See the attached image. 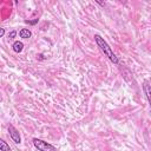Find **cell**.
Returning a JSON list of instances; mask_svg holds the SVG:
<instances>
[{"mask_svg":"<svg viewBox=\"0 0 151 151\" xmlns=\"http://www.w3.org/2000/svg\"><path fill=\"white\" fill-rule=\"evenodd\" d=\"M13 51L15 52V53H20L24 50V44L21 43V42H15L14 44H13Z\"/></svg>","mask_w":151,"mask_h":151,"instance_id":"cell-5","label":"cell"},{"mask_svg":"<svg viewBox=\"0 0 151 151\" xmlns=\"http://www.w3.org/2000/svg\"><path fill=\"white\" fill-rule=\"evenodd\" d=\"M0 151H11V148L4 139L0 140Z\"/></svg>","mask_w":151,"mask_h":151,"instance_id":"cell-7","label":"cell"},{"mask_svg":"<svg viewBox=\"0 0 151 151\" xmlns=\"http://www.w3.org/2000/svg\"><path fill=\"white\" fill-rule=\"evenodd\" d=\"M19 36H20V38L28 39L30 37L32 36V33H31V31H30V30H27V28H23V30H20V32H19Z\"/></svg>","mask_w":151,"mask_h":151,"instance_id":"cell-6","label":"cell"},{"mask_svg":"<svg viewBox=\"0 0 151 151\" xmlns=\"http://www.w3.org/2000/svg\"><path fill=\"white\" fill-rule=\"evenodd\" d=\"M96 3H97V4H99L100 6H105V3H99L98 0H96Z\"/></svg>","mask_w":151,"mask_h":151,"instance_id":"cell-11","label":"cell"},{"mask_svg":"<svg viewBox=\"0 0 151 151\" xmlns=\"http://www.w3.org/2000/svg\"><path fill=\"white\" fill-rule=\"evenodd\" d=\"M26 23H27V24H31V25H34L36 23H38V19L33 20V21H28V20H26Z\"/></svg>","mask_w":151,"mask_h":151,"instance_id":"cell-9","label":"cell"},{"mask_svg":"<svg viewBox=\"0 0 151 151\" xmlns=\"http://www.w3.org/2000/svg\"><path fill=\"white\" fill-rule=\"evenodd\" d=\"M33 145L39 150V151H57V149L51 145L50 143L45 142V140H42V139H38V138H34L33 139Z\"/></svg>","mask_w":151,"mask_h":151,"instance_id":"cell-2","label":"cell"},{"mask_svg":"<svg viewBox=\"0 0 151 151\" xmlns=\"http://www.w3.org/2000/svg\"><path fill=\"white\" fill-rule=\"evenodd\" d=\"M8 132H9V137L12 138V140L15 144H20V143H21V137H20L18 130L12 124L8 125Z\"/></svg>","mask_w":151,"mask_h":151,"instance_id":"cell-3","label":"cell"},{"mask_svg":"<svg viewBox=\"0 0 151 151\" xmlns=\"http://www.w3.org/2000/svg\"><path fill=\"white\" fill-rule=\"evenodd\" d=\"M143 91L145 93V97L148 99V102H149V105L151 107V85L148 82H144V84H143Z\"/></svg>","mask_w":151,"mask_h":151,"instance_id":"cell-4","label":"cell"},{"mask_svg":"<svg viewBox=\"0 0 151 151\" xmlns=\"http://www.w3.org/2000/svg\"><path fill=\"white\" fill-rule=\"evenodd\" d=\"M15 36H17V32H15V31H11V32H9V34H8L9 39H13Z\"/></svg>","mask_w":151,"mask_h":151,"instance_id":"cell-8","label":"cell"},{"mask_svg":"<svg viewBox=\"0 0 151 151\" xmlns=\"http://www.w3.org/2000/svg\"><path fill=\"white\" fill-rule=\"evenodd\" d=\"M95 42H96V44H97V46L99 47V50L102 51L111 62L113 63V64H118L119 63V60H118V57L113 53V51H112V48L110 47V45L105 42L104 40V38H102L99 34H96L95 36Z\"/></svg>","mask_w":151,"mask_h":151,"instance_id":"cell-1","label":"cell"},{"mask_svg":"<svg viewBox=\"0 0 151 151\" xmlns=\"http://www.w3.org/2000/svg\"><path fill=\"white\" fill-rule=\"evenodd\" d=\"M4 34H5V28H1L0 30V37H4Z\"/></svg>","mask_w":151,"mask_h":151,"instance_id":"cell-10","label":"cell"}]
</instances>
